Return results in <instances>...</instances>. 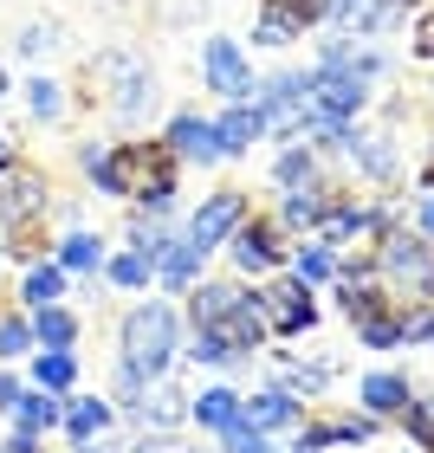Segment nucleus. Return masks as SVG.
<instances>
[{"label": "nucleus", "mask_w": 434, "mask_h": 453, "mask_svg": "<svg viewBox=\"0 0 434 453\" xmlns=\"http://www.w3.org/2000/svg\"><path fill=\"white\" fill-rule=\"evenodd\" d=\"M78 169L91 175L97 195H130L136 214H169L182 188V156L162 136H130V142H85Z\"/></svg>", "instance_id": "nucleus-1"}, {"label": "nucleus", "mask_w": 434, "mask_h": 453, "mask_svg": "<svg viewBox=\"0 0 434 453\" xmlns=\"http://www.w3.org/2000/svg\"><path fill=\"white\" fill-rule=\"evenodd\" d=\"M117 337H123V363H130L143 382H156V376H169V363L182 357V311L169 298L130 304L123 324H117Z\"/></svg>", "instance_id": "nucleus-2"}, {"label": "nucleus", "mask_w": 434, "mask_h": 453, "mask_svg": "<svg viewBox=\"0 0 434 453\" xmlns=\"http://www.w3.org/2000/svg\"><path fill=\"white\" fill-rule=\"evenodd\" d=\"M369 265H376V279L389 285L396 304L408 298V311H415V304H434V240L422 234V226L408 234V226L389 220L376 234V259H369Z\"/></svg>", "instance_id": "nucleus-3"}, {"label": "nucleus", "mask_w": 434, "mask_h": 453, "mask_svg": "<svg viewBox=\"0 0 434 453\" xmlns=\"http://www.w3.org/2000/svg\"><path fill=\"white\" fill-rule=\"evenodd\" d=\"M97 78H105V97H111V117L123 123V130H136L143 117L156 111V97H162V85H156V72L143 65L136 52H97V65H91Z\"/></svg>", "instance_id": "nucleus-4"}, {"label": "nucleus", "mask_w": 434, "mask_h": 453, "mask_svg": "<svg viewBox=\"0 0 434 453\" xmlns=\"http://www.w3.org/2000/svg\"><path fill=\"white\" fill-rule=\"evenodd\" d=\"M285 240H292V226L279 214H246L234 234H227V259H234L240 279H266L285 265Z\"/></svg>", "instance_id": "nucleus-5"}, {"label": "nucleus", "mask_w": 434, "mask_h": 453, "mask_svg": "<svg viewBox=\"0 0 434 453\" xmlns=\"http://www.w3.org/2000/svg\"><path fill=\"white\" fill-rule=\"evenodd\" d=\"M337 150L350 156V169H357L363 181H376V188L402 181V150H396V130H383V123H350Z\"/></svg>", "instance_id": "nucleus-6"}, {"label": "nucleus", "mask_w": 434, "mask_h": 453, "mask_svg": "<svg viewBox=\"0 0 434 453\" xmlns=\"http://www.w3.org/2000/svg\"><path fill=\"white\" fill-rule=\"evenodd\" d=\"M201 85H208L214 97H227V104H240V97H253V65H246L240 39L234 33H208L201 39Z\"/></svg>", "instance_id": "nucleus-7"}, {"label": "nucleus", "mask_w": 434, "mask_h": 453, "mask_svg": "<svg viewBox=\"0 0 434 453\" xmlns=\"http://www.w3.org/2000/svg\"><path fill=\"white\" fill-rule=\"evenodd\" d=\"M318 19L337 39H383V33H396L402 7L396 0H318Z\"/></svg>", "instance_id": "nucleus-8"}, {"label": "nucleus", "mask_w": 434, "mask_h": 453, "mask_svg": "<svg viewBox=\"0 0 434 453\" xmlns=\"http://www.w3.org/2000/svg\"><path fill=\"white\" fill-rule=\"evenodd\" d=\"M39 214H52V181L27 162L0 169V226H33Z\"/></svg>", "instance_id": "nucleus-9"}, {"label": "nucleus", "mask_w": 434, "mask_h": 453, "mask_svg": "<svg viewBox=\"0 0 434 453\" xmlns=\"http://www.w3.org/2000/svg\"><path fill=\"white\" fill-rule=\"evenodd\" d=\"M260 311H266V324H273V337H305V331L318 324L312 285H298V279H273V285H260Z\"/></svg>", "instance_id": "nucleus-10"}, {"label": "nucleus", "mask_w": 434, "mask_h": 453, "mask_svg": "<svg viewBox=\"0 0 434 453\" xmlns=\"http://www.w3.org/2000/svg\"><path fill=\"white\" fill-rule=\"evenodd\" d=\"M305 27H318V0H260L253 46L285 52V46H298V39H305Z\"/></svg>", "instance_id": "nucleus-11"}, {"label": "nucleus", "mask_w": 434, "mask_h": 453, "mask_svg": "<svg viewBox=\"0 0 434 453\" xmlns=\"http://www.w3.org/2000/svg\"><path fill=\"white\" fill-rule=\"evenodd\" d=\"M246 214H253V201H246L240 188H214V195L189 214V240L201 246V253H214V246H227V234H234Z\"/></svg>", "instance_id": "nucleus-12"}, {"label": "nucleus", "mask_w": 434, "mask_h": 453, "mask_svg": "<svg viewBox=\"0 0 434 453\" xmlns=\"http://www.w3.org/2000/svg\"><path fill=\"white\" fill-rule=\"evenodd\" d=\"M383 427L376 415H324V421H298L292 453H324V447H369Z\"/></svg>", "instance_id": "nucleus-13"}, {"label": "nucleus", "mask_w": 434, "mask_h": 453, "mask_svg": "<svg viewBox=\"0 0 434 453\" xmlns=\"http://www.w3.org/2000/svg\"><path fill=\"white\" fill-rule=\"evenodd\" d=\"M240 421H246V427H260V434H285V427H298V421H305V402H298L285 382H266V388H253V395H246Z\"/></svg>", "instance_id": "nucleus-14"}, {"label": "nucleus", "mask_w": 434, "mask_h": 453, "mask_svg": "<svg viewBox=\"0 0 434 453\" xmlns=\"http://www.w3.org/2000/svg\"><path fill=\"white\" fill-rule=\"evenodd\" d=\"M162 142H169L182 162H201V169L227 162L221 136H214V117H195V111H175V117H169V136H162Z\"/></svg>", "instance_id": "nucleus-15"}, {"label": "nucleus", "mask_w": 434, "mask_h": 453, "mask_svg": "<svg viewBox=\"0 0 434 453\" xmlns=\"http://www.w3.org/2000/svg\"><path fill=\"white\" fill-rule=\"evenodd\" d=\"M130 415H136V427H162V434H175V427L189 421V395H182V388H175L169 376H156V382L136 395Z\"/></svg>", "instance_id": "nucleus-16"}, {"label": "nucleus", "mask_w": 434, "mask_h": 453, "mask_svg": "<svg viewBox=\"0 0 434 453\" xmlns=\"http://www.w3.org/2000/svg\"><path fill=\"white\" fill-rule=\"evenodd\" d=\"M357 402H363V415L389 421V415H402V408L415 402V382L396 376V369H376V376H363V382H357Z\"/></svg>", "instance_id": "nucleus-17"}, {"label": "nucleus", "mask_w": 434, "mask_h": 453, "mask_svg": "<svg viewBox=\"0 0 434 453\" xmlns=\"http://www.w3.org/2000/svg\"><path fill=\"white\" fill-rule=\"evenodd\" d=\"M201 259H208V253H201V246H195L189 234H182V240H169V253L156 259V285H162L169 298L195 292V285H201Z\"/></svg>", "instance_id": "nucleus-18"}, {"label": "nucleus", "mask_w": 434, "mask_h": 453, "mask_svg": "<svg viewBox=\"0 0 434 453\" xmlns=\"http://www.w3.org/2000/svg\"><path fill=\"white\" fill-rule=\"evenodd\" d=\"M214 136H221L227 156H246V150L266 136V111L253 104V97H240V104H227V111L214 117Z\"/></svg>", "instance_id": "nucleus-19"}, {"label": "nucleus", "mask_w": 434, "mask_h": 453, "mask_svg": "<svg viewBox=\"0 0 434 453\" xmlns=\"http://www.w3.org/2000/svg\"><path fill=\"white\" fill-rule=\"evenodd\" d=\"M240 408H246V388L214 382V388H201V395H189V421H195V427H208V434H221V427H234V421H240Z\"/></svg>", "instance_id": "nucleus-20"}, {"label": "nucleus", "mask_w": 434, "mask_h": 453, "mask_svg": "<svg viewBox=\"0 0 434 453\" xmlns=\"http://www.w3.org/2000/svg\"><path fill=\"white\" fill-rule=\"evenodd\" d=\"M330 195L324 181L312 175V181H298V188H285V201H279V220L292 226V234H318V220H324V208H330Z\"/></svg>", "instance_id": "nucleus-21"}, {"label": "nucleus", "mask_w": 434, "mask_h": 453, "mask_svg": "<svg viewBox=\"0 0 434 453\" xmlns=\"http://www.w3.org/2000/svg\"><path fill=\"white\" fill-rule=\"evenodd\" d=\"M58 265H66V273L72 279H97V273H105V240H97L91 234V226H66V240H58V253H52Z\"/></svg>", "instance_id": "nucleus-22"}, {"label": "nucleus", "mask_w": 434, "mask_h": 453, "mask_svg": "<svg viewBox=\"0 0 434 453\" xmlns=\"http://www.w3.org/2000/svg\"><path fill=\"white\" fill-rule=\"evenodd\" d=\"M72 292V273L58 259H33L27 265V279H19V304H27V311H39V304H58Z\"/></svg>", "instance_id": "nucleus-23"}, {"label": "nucleus", "mask_w": 434, "mask_h": 453, "mask_svg": "<svg viewBox=\"0 0 434 453\" xmlns=\"http://www.w3.org/2000/svg\"><path fill=\"white\" fill-rule=\"evenodd\" d=\"M240 292H246L240 279H201L195 292H189V331H195V324H214L221 311H234Z\"/></svg>", "instance_id": "nucleus-24"}, {"label": "nucleus", "mask_w": 434, "mask_h": 453, "mask_svg": "<svg viewBox=\"0 0 434 453\" xmlns=\"http://www.w3.org/2000/svg\"><path fill=\"white\" fill-rule=\"evenodd\" d=\"M13 427H33V434H52V427H66V395H52V388H39V395H27L19 388V402L7 408Z\"/></svg>", "instance_id": "nucleus-25"}, {"label": "nucleus", "mask_w": 434, "mask_h": 453, "mask_svg": "<svg viewBox=\"0 0 434 453\" xmlns=\"http://www.w3.org/2000/svg\"><path fill=\"white\" fill-rule=\"evenodd\" d=\"M33 318V343L39 349H72L78 343V318L66 311V298L58 304H39V311H27Z\"/></svg>", "instance_id": "nucleus-26"}, {"label": "nucleus", "mask_w": 434, "mask_h": 453, "mask_svg": "<svg viewBox=\"0 0 434 453\" xmlns=\"http://www.w3.org/2000/svg\"><path fill=\"white\" fill-rule=\"evenodd\" d=\"M402 331H408V311H402V304H383V311L357 318V343H363V349H402Z\"/></svg>", "instance_id": "nucleus-27"}, {"label": "nucleus", "mask_w": 434, "mask_h": 453, "mask_svg": "<svg viewBox=\"0 0 434 453\" xmlns=\"http://www.w3.org/2000/svg\"><path fill=\"white\" fill-rule=\"evenodd\" d=\"M111 421H117V402H97V395H78V402L66 408V434H72V441L111 434Z\"/></svg>", "instance_id": "nucleus-28"}, {"label": "nucleus", "mask_w": 434, "mask_h": 453, "mask_svg": "<svg viewBox=\"0 0 434 453\" xmlns=\"http://www.w3.org/2000/svg\"><path fill=\"white\" fill-rule=\"evenodd\" d=\"M105 279L117 285V292H150V279H156V259H143L136 246H130V253H111V259H105Z\"/></svg>", "instance_id": "nucleus-29"}, {"label": "nucleus", "mask_w": 434, "mask_h": 453, "mask_svg": "<svg viewBox=\"0 0 434 453\" xmlns=\"http://www.w3.org/2000/svg\"><path fill=\"white\" fill-rule=\"evenodd\" d=\"M292 279L298 285H330V279H337V253H330L324 240H305L292 253Z\"/></svg>", "instance_id": "nucleus-30"}, {"label": "nucleus", "mask_w": 434, "mask_h": 453, "mask_svg": "<svg viewBox=\"0 0 434 453\" xmlns=\"http://www.w3.org/2000/svg\"><path fill=\"white\" fill-rule=\"evenodd\" d=\"M33 382L52 388V395H66V388L78 382V357H72V349H39V357H33Z\"/></svg>", "instance_id": "nucleus-31"}, {"label": "nucleus", "mask_w": 434, "mask_h": 453, "mask_svg": "<svg viewBox=\"0 0 434 453\" xmlns=\"http://www.w3.org/2000/svg\"><path fill=\"white\" fill-rule=\"evenodd\" d=\"M330 376H337V363H298V357H285V369H279V382L292 388L298 402H305V395H324Z\"/></svg>", "instance_id": "nucleus-32"}, {"label": "nucleus", "mask_w": 434, "mask_h": 453, "mask_svg": "<svg viewBox=\"0 0 434 453\" xmlns=\"http://www.w3.org/2000/svg\"><path fill=\"white\" fill-rule=\"evenodd\" d=\"M27 111H33L39 123H58V117H66V85H58L52 72H33V78H27Z\"/></svg>", "instance_id": "nucleus-33"}, {"label": "nucleus", "mask_w": 434, "mask_h": 453, "mask_svg": "<svg viewBox=\"0 0 434 453\" xmlns=\"http://www.w3.org/2000/svg\"><path fill=\"white\" fill-rule=\"evenodd\" d=\"M318 175V150H312V142H292V150H279V162H273V181H279V188H298V181H312Z\"/></svg>", "instance_id": "nucleus-34"}, {"label": "nucleus", "mask_w": 434, "mask_h": 453, "mask_svg": "<svg viewBox=\"0 0 434 453\" xmlns=\"http://www.w3.org/2000/svg\"><path fill=\"white\" fill-rule=\"evenodd\" d=\"M27 349H39L33 343V318L27 311H7V318H0V363H19Z\"/></svg>", "instance_id": "nucleus-35"}, {"label": "nucleus", "mask_w": 434, "mask_h": 453, "mask_svg": "<svg viewBox=\"0 0 434 453\" xmlns=\"http://www.w3.org/2000/svg\"><path fill=\"white\" fill-rule=\"evenodd\" d=\"M396 421H402V434L415 441V447H428V453H434V402H422V395H415Z\"/></svg>", "instance_id": "nucleus-36"}, {"label": "nucleus", "mask_w": 434, "mask_h": 453, "mask_svg": "<svg viewBox=\"0 0 434 453\" xmlns=\"http://www.w3.org/2000/svg\"><path fill=\"white\" fill-rule=\"evenodd\" d=\"M221 453H279V447H273V434H260V427L234 421V427H221Z\"/></svg>", "instance_id": "nucleus-37"}, {"label": "nucleus", "mask_w": 434, "mask_h": 453, "mask_svg": "<svg viewBox=\"0 0 434 453\" xmlns=\"http://www.w3.org/2000/svg\"><path fill=\"white\" fill-rule=\"evenodd\" d=\"M19 52H27V58L58 52V27H52V19H33V27H19Z\"/></svg>", "instance_id": "nucleus-38"}, {"label": "nucleus", "mask_w": 434, "mask_h": 453, "mask_svg": "<svg viewBox=\"0 0 434 453\" xmlns=\"http://www.w3.org/2000/svg\"><path fill=\"white\" fill-rule=\"evenodd\" d=\"M136 453H189V447H182L175 434H162V427H143V434H136Z\"/></svg>", "instance_id": "nucleus-39"}, {"label": "nucleus", "mask_w": 434, "mask_h": 453, "mask_svg": "<svg viewBox=\"0 0 434 453\" xmlns=\"http://www.w3.org/2000/svg\"><path fill=\"white\" fill-rule=\"evenodd\" d=\"M402 343H434V304H428V311H408V331H402Z\"/></svg>", "instance_id": "nucleus-40"}, {"label": "nucleus", "mask_w": 434, "mask_h": 453, "mask_svg": "<svg viewBox=\"0 0 434 453\" xmlns=\"http://www.w3.org/2000/svg\"><path fill=\"white\" fill-rule=\"evenodd\" d=\"M408 52H415V58H434V7L422 13V27H415V39H408Z\"/></svg>", "instance_id": "nucleus-41"}, {"label": "nucleus", "mask_w": 434, "mask_h": 453, "mask_svg": "<svg viewBox=\"0 0 434 453\" xmlns=\"http://www.w3.org/2000/svg\"><path fill=\"white\" fill-rule=\"evenodd\" d=\"M7 453H39V434H33V427H13V441H7Z\"/></svg>", "instance_id": "nucleus-42"}, {"label": "nucleus", "mask_w": 434, "mask_h": 453, "mask_svg": "<svg viewBox=\"0 0 434 453\" xmlns=\"http://www.w3.org/2000/svg\"><path fill=\"white\" fill-rule=\"evenodd\" d=\"M415 226H422V234L434 240V195H422V208H415Z\"/></svg>", "instance_id": "nucleus-43"}, {"label": "nucleus", "mask_w": 434, "mask_h": 453, "mask_svg": "<svg viewBox=\"0 0 434 453\" xmlns=\"http://www.w3.org/2000/svg\"><path fill=\"white\" fill-rule=\"evenodd\" d=\"M13 402H19V382L7 376V369H0V408H13Z\"/></svg>", "instance_id": "nucleus-44"}, {"label": "nucleus", "mask_w": 434, "mask_h": 453, "mask_svg": "<svg viewBox=\"0 0 434 453\" xmlns=\"http://www.w3.org/2000/svg\"><path fill=\"white\" fill-rule=\"evenodd\" d=\"M13 162H19V150H13V136L0 130V169H13Z\"/></svg>", "instance_id": "nucleus-45"}, {"label": "nucleus", "mask_w": 434, "mask_h": 453, "mask_svg": "<svg viewBox=\"0 0 434 453\" xmlns=\"http://www.w3.org/2000/svg\"><path fill=\"white\" fill-rule=\"evenodd\" d=\"M7 91H13V85H7V65H0V97H7Z\"/></svg>", "instance_id": "nucleus-46"}, {"label": "nucleus", "mask_w": 434, "mask_h": 453, "mask_svg": "<svg viewBox=\"0 0 434 453\" xmlns=\"http://www.w3.org/2000/svg\"><path fill=\"white\" fill-rule=\"evenodd\" d=\"M396 7H402V13H408V7H422V0H396Z\"/></svg>", "instance_id": "nucleus-47"}, {"label": "nucleus", "mask_w": 434, "mask_h": 453, "mask_svg": "<svg viewBox=\"0 0 434 453\" xmlns=\"http://www.w3.org/2000/svg\"><path fill=\"white\" fill-rule=\"evenodd\" d=\"M285 453H292V447H285Z\"/></svg>", "instance_id": "nucleus-48"}]
</instances>
